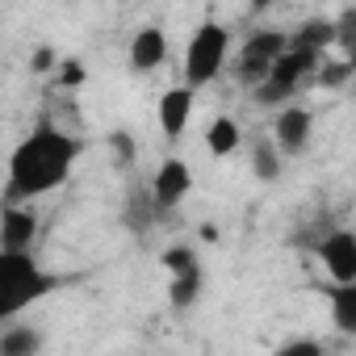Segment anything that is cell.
Returning <instances> with one entry per match:
<instances>
[{"instance_id": "9c48e42d", "label": "cell", "mask_w": 356, "mask_h": 356, "mask_svg": "<svg viewBox=\"0 0 356 356\" xmlns=\"http://www.w3.org/2000/svg\"><path fill=\"white\" fill-rule=\"evenodd\" d=\"M38 239V214L30 210V202H0V248L9 252H26Z\"/></svg>"}, {"instance_id": "3957f363", "label": "cell", "mask_w": 356, "mask_h": 356, "mask_svg": "<svg viewBox=\"0 0 356 356\" xmlns=\"http://www.w3.org/2000/svg\"><path fill=\"white\" fill-rule=\"evenodd\" d=\"M59 285H63V277L51 273V268H42L30 248L26 252L0 248V323L17 318L22 310H30L34 302H42Z\"/></svg>"}, {"instance_id": "2e32d148", "label": "cell", "mask_w": 356, "mask_h": 356, "mask_svg": "<svg viewBox=\"0 0 356 356\" xmlns=\"http://www.w3.org/2000/svg\"><path fill=\"white\" fill-rule=\"evenodd\" d=\"M281 151L273 147V138H260L256 147H252V176L256 181H277L281 176Z\"/></svg>"}, {"instance_id": "d6986e66", "label": "cell", "mask_w": 356, "mask_h": 356, "mask_svg": "<svg viewBox=\"0 0 356 356\" xmlns=\"http://www.w3.org/2000/svg\"><path fill=\"white\" fill-rule=\"evenodd\" d=\"M277 352H281V356H323V343H318V339H289V343H281Z\"/></svg>"}, {"instance_id": "30bf717a", "label": "cell", "mask_w": 356, "mask_h": 356, "mask_svg": "<svg viewBox=\"0 0 356 356\" xmlns=\"http://www.w3.org/2000/svg\"><path fill=\"white\" fill-rule=\"evenodd\" d=\"M318 260H323V268H327L331 281H356V235H352L348 227L323 235Z\"/></svg>"}, {"instance_id": "ba28073f", "label": "cell", "mask_w": 356, "mask_h": 356, "mask_svg": "<svg viewBox=\"0 0 356 356\" xmlns=\"http://www.w3.org/2000/svg\"><path fill=\"white\" fill-rule=\"evenodd\" d=\"M193 109H197V88L181 84V88H168L159 101H155V118H159V130L168 143L185 138L189 122H193Z\"/></svg>"}, {"instance_id": "8fae6325", "label": "cell", "mask_w": 356, "mask_h": 356, "mask_svg": "<svg viewBox=\"0 0 356 356\" xmlns=\"http://www.w3.org/2000/svg\"><path fill=\"white\" fill-rule=\"evenodd\" d=\"M168 63V34L159 26H143L130 38V67L134 72H155Z\"/></svg>"}, {"instance_id": "9a60e30c", "label": "cell", "mask_w": 356, "mask_h": 356, "mask_svg": "<svg viewBox=\"0 0 356 356\" xmlns=\"http://www.w3.org/2000/svg\"><path fill=\"white\" fill-rule=\"evenodd\" d=\"M202 264H193V268H185V273H172V285H168V302H172V310H189V306H197V298H202Z\"/></svg>"}, {"instance_id": "4fadbf2b", "label": "cell", "mask_w": 356, "mask_h": 356, "mask_svg": "<svg viewBox=\"0 0 356 356\" xmlns=\"http://www.w3.org/2000/svg\"><path fill=\"white\" fill-rule=\"evenodd\" d=\"M239 143H243V130H239V122H235V118H214V122L206 126V151H210L214 159L235 155V151H239Z\"/></svg>"}, {"instance_id": "e0dca14e", "label": "cell", "mask_w": 356, "mask_h": 356, "mask_svg": "<svg viewBox=\"0 0 356 356\" xmlns=\"http://www.w3.org/2000/svg\"><path fill=\"white\" fill-rule=\"evenodd\" d=\"M159 264H163L168 273H185V268H193V264H197V256H193L189 248H181V243H176V248H168V252L159 256Z\"/></svg>"}, {"instance_id": "44dd1931", "label": "cell", "mask_w": 356, "mask_h": 356, "mask_svg": "<svg viewBox=\"0 0 356 356\" xmlns=\"http://www.w3.org/2000/svg\"><path fill=\"white\" fill-rule=\"evenodd\" d=\"M51 63H55V55H51V51H38V55H34V67H38V72H47Z\"/></svg>"}, {"instance_id": "ffe728a7", "label": "cell", "mask_w": 356, "mask_h": 356, "mask_svg": "<svg viewBox=\"0 0 356 356\" xmlns=\"http://www.w3.org/2000/svg\"><path fill=\"white\" fill-rule=\"evenodd\" d=\"M277 5H285V0H248L252 13H268V9H277Z\"/></svg>"}, {"instance_id": "6da1fadb", "label": "cell", "mask_w": 356, "mask_h": 356, "mask_svg": "<svg viewBox=\"0 0 356 356\" xmlns=\"http://www.w3.org/2000/svg\"><path fill=\"white\" fill-rule=\"evenodd\" d=\"M80 159V138L67 134L55 122L34 126L13 151H9V168H5V189L0 202H34L47 197L51 189L67 185V176Z\"/></svg>"}, {"instance_id": "ac0fdd59", "label": "cell", "mask_w": 356, "mask_h": 356, "mask_svg": "<svg viewBox=\"0 0 356 356\" xmlns=\"http://www.w3.org/2000/svg\"><path fill=\"white\" fill-rule=\"evenodd\" d=\"M109 147L118 151V163H134V151H138V147H134V138H130L126 130H113V134H109Z\"/></svg>"}, {"instance_id": "277c9868", "label": "cell", "mask_w": 356, "mask_h": 356, "mask_svg": "<svg viewBox=\"0 0 356 356\" xmlns=\"http://www.w3.org/2000/svg\"><path fill=\"white\" fill-rule=\"evenodd\" d=\"M231 63V30L222 22H202L193 34H189V47H185V84L189 88H206L222 76V67Z\"/></svg>"}, {"instance_id": "8992f818", "label": "cell", "mask_w": 356, "mask_h": 356, "mask_svg": "<svg viewBox=\"0 0 356 356\" xmlns=\"http://www.w3.org/2000/svg\"><path fill=\"white\" fill-rule=\"evenodd\" d=\"M189 189H193V168H189L181 155H168V159L155 168L147 193H151L155 210H176V206L189 197Z\"/></svg>"}, {"instance_id": "52a82bcc", "label": "cell", "mask_w": 356, "mask_h": 356, "mask_svg": "<svg viewBox=\"0 0 356 356\" xmlns=\"http://www.w3.org/2000/svg\"><path fill=\"white\" fill-rule=\"evenodd\" d=\"M310 130H314V113H310L306 105H293V101L277 105V118H273V147H277L281 155L306 151Z\"/></svg>"}, {"instance_id": "7a4b0ae2", "label": "cell", "mask_w": 356, "mask_h": 356, "mask_svg": "<svg viewBox=\"0 0 356 356\" xmlns=\"http://www.w3.org/2000/svg\"><path fill=\"white\" fill-rule=\"evenodd\" d=\"M331 42H335V26L331 22H306L298 34H289L285 51L277 55V63L268 67V76L252 88L256 101L273 105V109L285 105V101H293V92L314 76V67L323 63V55H327Z\"/></svg>"}, {"instance_id": "5bb4252c", "label": "cell", "mask_w": 356, "mask_h": 356, "mask_svg": "<svg viewBox=\"0 0 356 356\" xmlns=\"http://www.w3.org/2000/svg\"><path fill=\"white\" fill-rule=\"evenodd\" d=\"M42 348V331L30 323H9L0 331V356H34Z\"/></svg>"}, {"instance_id": "7c38bea8", "label": "cell", "mask_w": 356, "mask_h": 356, "mask_svg": "<svg viewBox=\"0 0 356 356\" xmlns=\"http://www.w3.org/2000/svg\"><path fill=\"white\" fill-rule=\"evenodd\" d=\"M327 298H331V323L343 335H356V281H335Z\"/></svg>"}, {"instance_id": "5b68a950", "label": "cell", "mask_w": 356, "mask_h": 356, "mask_svg": "<svg viewBox=\"0 0 356 356\" xmlns=\"http://www.w3.org/2000/svg\"><path fill=\"white\" fill-rule=\"evenodd\" d=\"M285 42H289V30H256V34H248L243 47L231 55L239 84H243V88H256V84L268 76V67L277 63V55L285 51Z\"/></svg>"}]
</instances>
